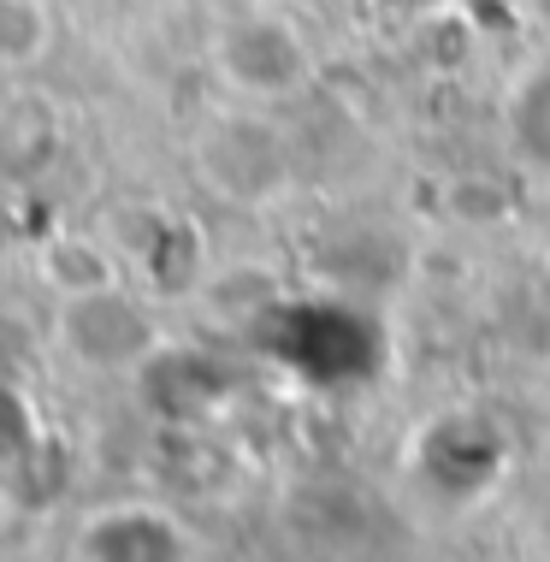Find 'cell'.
Segmentation results:
<instances>
[{
  "instance_id": "9c48e42d",
  "label": "cell",
  "mask_w": 550,
  "mask_h": 562,
  "mask_svg": "<svg viewBox=\"0 0 550 562\" xmlns=\"http://www.w3.org/2000/svg\"><path fill=\"white\" fill-rule=\"evenodd\" d=\"M445 207H450V220H462V225H497V220H509V190L492 184V178H480V172H468L445 190Z\"/></svg>"
},
{
  "instance_id": "52a82bcc",
  "label": "cell",
  "mask_w": 550,
  "mask_h": 562,
  "mask_svg": "<svg viewBox=\"0 0 550 562\" xmlns=\"http://www.w3.org/2000/svg\"><path fill=\"white\" fill-rule=\"evenodd\" d=\"M42 279L66 296H89V291H106V284H119V267L106 261L101 243L89 237H54L48 249H42Z\"/></svg>"
},
{
  "instance_id": "4fadbf2b",
  "label": "cell",
  "mask_w": 550,
  "mask_h": 562,
  "mask_svg": "<svg viewBox=\"0 0 550 562\" xmlns=\"http://www.w3.org/2000/svg\"><path fill=\"white\" fill-rule=\"evenodd\" d=\"M249 7H267V0H249Z\"/></svg>"
},
{
  "instance_id": "7a4b0ae2",
  "label": "cell",
  "mask_w": 550,
  "mask_h": 562,
  "mask_svg": "<svg viewBox=\"0 0 550 562\" xmlns=\"http://www.w3.org/2000/svg\"><path fill=\"white\" fill-rule=\"evenodd\" d=\"M195 172L237 207H267L290 184V143L261 113H220L195 136Z\"/></svg>"
},
{
  "instance_id": "3957f363",
  "label": "cell",
  "mask_w": 550,
  "mask_h": 562,
  "mask_svg": "<svg viewBox=\"0 0 550 562\" xmlns=\"http://www.w3.org/2000/svg\"><path fill=\"white\" fill-rule=\"evenodd\" d=\"M59 344H66L71 361H83L96 373H143L166 349L155 314L136 296H125L119 284L59 302Z\"/></svg>"
},
{
  "instance_id": "277c9868",
  "label": "cell",
  "mask_w": 550,
  "mask_h": 562,
  "mask_svg": "<svg viewBox=\"0 0 550 562\" xmlns=\"http://www.w3.org/2000/svg\"><path fill=\"white\" fill-rule=\"evenodd\" d=\"M66 155V119L48 95H12L0 108V184H30Z\"/></svg>"
},
{
  "instance_id": "8992f818",
  "label": "cell",
  "mask_w": 550,
  "mask_h": 562,
  "mask_svg": "<svg viewBox=\"0 0 550 562\" xmlns=\"http://www.w3.org/2000/svg\"><path fill=\"white\" fill-rule=\"evenodd\" d=\"M503 131H509V148L527 166L550 172V59L527 66L509 83V95H503Z\"/></svg>"
},
{
  "instance_id": "8fae6325",
  "label": "cell",
  "mask_w": 550,
  "mask_h": 562,
  "mask_svg": "<svg viewBox=\"0 0 550 562\" xmlns=\"http://www.w3.org/2000/svg\"><path fill=\"white\" fill-rule=\"evenodd\" d=\"M396 7H408V12H433V7H445V0H396Z\"/></svg>"
},
{
  "instance_id": "ba28073f",
  "label": "cell",
  "mask_w": 550,
  "mask_h": 562,
  "mask_svg": "<svg viewBox=\"0 0 550 562\" xmlns=\"http://www.w3.org/2000/svg\"><path fill=\"white\" fill-rule=\"evenodd\" d=\"M54 42V19L42 0H0V66H36Z\"/></svg>"
},
{
  "instance_id": "6da1fadb",
  "label": "cell",
  "mask_w": 550,
  "mask_h": 562,
  "mask_svg": "<svg viewBox=\"0 0 550 562\" xmlns=\"http://www.w3.org/2000/svg\"><path fill=\"white\" fill-rule=\"evenodd\" d=\"M213 71L249 101H290L314 83V54L302 30L267 7H249L220 24L213 36Z\"/></svg>"
},
{
  "instance_id": "30bf717a",
  "label": "cell",
  "mask_w": 550,
  "mask_h": 562,
  "mask_svg": "<svg viewBox=\"0 0 550 562\" xmlns=\"http://www.w3.org/2000/svg\"><path fill=\"white\" fill-rule=\"evenodd\" d=\"M30 445H36V420H30V408L19 403V391L0 385V462L24 456Z\"/></svg>"
},
{
  "instance_id": "5b68a950",
  "label": "cell",
  "mask_w": 550,
  "mask_h": 562,
  "mask_svg": "<svg viewBox=\"0 0 550 562\" xmlns=\"http://www.w3.org/2000/svg\"><path fill=\"white\" fill-rule=\"evenodd\" d=\"M89 562H183V533L155 509H113L89 521Z\"/></svg>"
},
{
  "instance_id": "7c38bea8",
  "label": "cell",
  "mask_w": 550,
  "mask_h": 562,
  "mask_svg": "<svg viewBox=\"0 0 550 562\" xmlns=\"http://www.w3.org/2000/svg\"><path fill=\"white\" fill-rule=\"evenodd\" d=\"M527 7H532V12H539V19L550 24V0H527Z\"/></svg>"
}]
</instances>
